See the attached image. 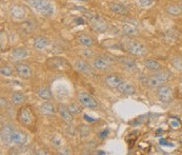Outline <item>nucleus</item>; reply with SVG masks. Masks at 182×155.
<instances>
[{
  "mask_svg": "<svg viewBox=\"0 0 182 155\" xmlns=\"http://www.w3.org/2000/svg\"><path fill=\"white\" fill-rule=\"evenodd\" d=\"M1 141L6 146H22L26 143V135L12 126H4L1 129Z\"/></svg>",
  "mask_w": 182,
  "mask_h": 155,
  "instance_id": "f257e3e1",
  "label": "nucleus"
},
{
  "mask_svg": "<svg viewBox=\"0 0 182 155\" xmlns=\"http://www.w3.org/2000/svg\"><path fill=\"white\" fill-rule=\"evenodd\" d=\"M29 4L44 17H49L54 13V8L49 0H29Z\"/></svg>",
  "mask_w": 182,
  "mask_h": 155,
  "instance_id": "f03ea898",
  "label": "nucleus"
},
{
  "mask_svg": "<svg viewBox=\"0 0 182 155\" xmlns=\"http://www.w3.org/2000/svg\"><path fill=\"white\" fill-rule=\"evenodd\" d=\"M170 79V73L166 71H156V73L153 74L148 78V85L150 88H159L163 85L165 82Z\"/></svg>",
  "mask_w": 182,
  "mask_h": 155,
  "instance_id": "7ed1b4c3",
  "label": "nucleus"
},
{
  "mask_svg": "<svg viewBox=\"0 0 182 155\" xmlns=\"http://www.w3.org/2000/svg\"><path fill=\"white\" fill-rule=\"evenodd\" d=\"M126 50L130 54H132L134 56H144L148 53L146 47L137 40L130 41L126 45Z\"/></svg>",
  "mask_w": 182,
  "mask_h": 155,
  "instance_id": "20e7f679",
  "label": "nucleus"
},
{
  "mask_svg": "<svg viewBox=\"0 0 182 155\" xmlns=\"http://www.w3.org/2000/svg\"><path fill=\"white\" fill-rule=\"evenodd\" d=\"M77 98H78V101L81 103V105L85 107V108H89V109H96L98 107V103H97V100L90 95V94L85 93L83 91H80L78 92L77 94Z\"/></svg>",
  "mask_w": 182,
  "mask_h": 155,
  "instance_id": "39448f33",
  "label": "nucleus"
},
{
  "mask_svg": "<svg viewBox=\"0 0 182 155\" xmlns=\"http://www.w3.org/2000/svg\"><path fill=\"white\" fill-rule=\"evenodd\" d=\"M17 118L18 121L22 123L23 126H30L32 125L33 119H34V114H33L32 110L26 107H22L19 109V111L17 113Z\"/></svg>",
  "mask_w": 182,
  "mask_h": 155,
  "instance_id": "423d86ee",
  "label": "nucleus"
},
{
  "mask_svg": "<svg viewBox=\"0 0 182 155\" xmlns=\"http://www.w3.org/2000/svg\"><path fill=\"white\" fill-rule=\"evenodd\" d=\"M90 24L94 31L98 33H104L109 28V24L99 15H94L90 17Z\"/></svg>",
  "mask_w": 182,
  "mask_h": 155,
  "instance_id": "0eeeda50",
  "label": "nucleus"
},
{
  "mask_svg": "<svg viewBox=\"0 0 182 155\" xmlns=\"http://www.w3.org/2000/svg\"><path fill=\"white\" fill-rule=\"evenodd\" d=\"M93 67L99 71H107L112 68V60L106 56H99L93 60Z\"/></svg>",
  "mask_w": 182,
  "mask_h": 155,
  "instance_id": "6e6552de",
  "label": "nucleus"
},
{
  "mask_svg": "<svg viewBox=\"0 0 182 155\" xmlns=\"http://www.w3.org/2000/svg\"><path fill=\"white\" fill-rule=\"evenodd\" d=\"M46 65L49 68V69H53V70H65L67 67H69V63L65 59L61 58V57H53V58H49V60H46Z\"/></svg>",
  "mask_w": 182,
  "mask_h": 155,
  "instance_id": "1a4fd4ad",
  "label": "nucleus"
},
{
  "mask_svg": "<svg viewBox=\"0 0 182 155\" xmlns=\"http://www.w3.org/2000/svg\"><path fill=\"white\" fill-rule=\"evenodd\" d=\"M157 89H158L157 90V96L162 103H168L173 100V90H172V88L163 85Z\"/></svg>",
  "mask_w": 182,
  "mask_h": 155,
  "instance_id": "9d476101",
  "label": "nucleus"
},
{
  "mask_svg": "<svg viewBox=\"0 0 182 155\" xmlns=\"http://www.w3.org/2000/svg\"><path fill=\"white\" fill-rule=\"evenodd\" d=\"M74 67H75V69L78 71V72L84 74L85 76L92 77L93 75L95 74V72H94V70L92 69V67H91L87 61L82 60V59H77V60H75Z\"/></svg>",
  "mask_w": 182,
  "mask_h": 155,
  "instance_id": "9b49d317",
  "label": "nucleus"
},
{
  "mask_svg": "<svg viewBox=\"0 0 182 155\" xmlns=\"http://www.w3.org/2000/svg\"><path fill=\"white\" fill-rule=\"evenodd\" d=\"M10 15L15 20H23L26 16V11L22 6L19 4H14L10 9Z\"/></svg>",
  "mask_w": 182,
  "mask_h": 155,
  "instance_id": "f8f14e48",
  "label": "nucleus"
},
{
  "mask_svg": "<svg viewBox=\"0 0 182 155\" xmlns=\"http://www.w3.org/2000/svg\"><path fill=\"white\" fill-rule=\"evenodd\" d=\"M16 72H17L18 76L24 79H29L32 76V69L29 65L26 63H17L16 65Z\"/></svg>",
  "mask_w": 182,
  "mask_h": 155,
  "instance_id": "ddd939ff",
  "label": "nucleus"
},
{
  "mask_svg": "<svg viewBox=\"0 0 182 155\" xmlns=\"http://www.w3.org/2000/svg\"><path fill=\"white\" fill-rule=\"evenodd\" d=\"M118 61L119 63L124 68L125 70L130 71V72H135L137 70V65L135 60L128 58L126 56H121V57H118Z\"/></svg>",
  "mask_w": 182,
  "mask_h": 155,
  "instance_id": "4468645a",
  "label": "nucleus"
},
{
  "mask_svg": "<svg viewBox=\"0 0 182 155\" xmlns=\"http://www.w3.org/2000/svg\"><path fill=\"white\" fill-rule=\"evenodd\" d=\"M122 81L123 80L118 74H110V75H106L104 78V82L112 89H117Z\"/></svg>",
  "mask_w": 182,
  "mask_h": 155,
  "instance_id": "2eb2a0df",
  "label": "nucleus"
},
{
  "mask_svg": "<svg viewBox=\"0 0 182 155\" xmlns=\"http://www.w3.org/2000/svg\"><path fill=\"white\" fill-rule=\"evenodd\" d=\"M117 90L120 92L121 94H125V95H133V94L136 93V89L133 85H130L128 82L122 81L119 87L117 88Z\"/></svg>",
  "mask_w": 182,
  "mask_h": 155,
  "instance_id": "dca6fc26",
  "label": "nucleus"
},
{
  "mask_svg": "<svg viewBox=\"0 0 182 155\" xmlns=\"http://www.w3.org/2000/svg\"><path fill=\"white\" fill-rule=\"evenodd\" d=\"M109 8H110V10L112 12L118 15H126L127 13H128L126 8H125L123 4L118 3V2H111L110 4H109Z\"/></svg>",
  "mask_w": 182,
  "mask_h": 155,
  "instance_id": "f3484780",
  "label": "nucleus"
},
{
  "mask_svg": "<svg viewBox=\"0 0 182 155\" xmlns=\"http://www.w3.org/2000/svg\"><path fill=\"white\" fill-rule=\"evenodd\" d=\"M121 31H122V33H123L125 36H128V37L137 36V35H138V33H139L136 26L133 25V24H130V23H124V24H122Z\"/></svg>",
  "mask_w": 182,
  "mask_h": 155,
  "instance_id": "a211bd4d",
  "label": "nucleus"
},
{
  "mask_svg": "<svg viewBox=\"0 0 182 155\" xmlns=\"http://www.w3.org/2000/svg\"><path fill=\"white\" fill-rule=\"evenodd\" d=\"M26 56H27V51L25 49H23V48L14 49L11 53V57L14 60H21V59L25 58Z\"/></svg>",
  "mask_w": 182,
  "mask_h": 155,
  "instance_id": "6ab92c4d",
  "label": "nucleus"
},
{
  "mask_svg": "<svg viewBox=\"0 0 182 155\" xmlns=\"http://www.w3.org/2000/svg\"><path fill=\"white\" fill-rule=\"evenodd\" d=\"M178 36H179V32L176 29L168 30V31H165L163 33V38H164V40L166 42H172V41L174 42V41L178 38Z\"/></svg>",
  "mask_w": 182,
  "mask_h": 155,
  "instance_id": "aec40b11",
  "label": "nucleus"
},
{
  "mask_svg": "<svg viewBox=\"0 0 182 155\" xmlns=\"http://www.w3.org/2000/svg\"><path fill=\"white\" fill-rule=\"evenodd\" d=\"M58 111H59V114H60L61 117L63 118L64 121L69 123V121H72L73 120V114L69 111V109H67V107H64V105H59V107H58Z\"/></svg>",
  "mask_w": 182,
  "mask_h": 155,
  "instance_id": "412c9836",
  "label": "nucleus"
},
{
  "mask_svg": "<svg viewBox=\"0 0 182 155\" xmlns=\"http://www.w3.org/2000/svg\"><path fill=\"white\" fill-rule=\"evenodd\" d=\"M34 48L37 50H43L49 44V41L45 37H36L34 39Z\"/></svg>",
  "mask_w": 182,
  "mask_h": 155,
  "instance_id": "4be33fe9",
  "label": "nucleus"
},
{
  "mask_svg": "<svg viewBox=\"0 0 182 155\" xmlns=\"http://www.w3.org/2000/svg\"><path fill=\"white\" fill-rule=\"evenodd\" d=\"M165 11L171 16H178L182 12L180 6H178L176 3H170V4H168V6H165Z\"/></svg>",
  "mask_w": 182,
  "mask_h": 155,
  "instance_id": "5701e85b",
  "label": "nucleus"
},
{
  "mask_svg": "<svg viewBox=\"0 0 182 155\" xmlns=\"http://www.w3.org/2000/svg\"><path fill=\"white\" fill-rule=\"evenodd\" d=\"M143 65L144 67L150 71H160L161 70V65L159 62L154 60V59H145L143 61Z\"/></svg>",
  "mask_w": 182,
  "mask_h": 155,
  "instance_id": "b1692460",
  "label": "nucleus"
},
{
  "mask_svg": "<svg viewBox=\"0 0 182 155\" xmlns=\"http://www.w3.org/2000/svg\"><path fill=\"white\" fill-rule=\"evenodd\" d=\"M11 101L13 105H20L25 101V96H24V94L20 93V92H15L11 97Z\"/></svg>",
  "mask_w": 182,
  "mask_h": 155,
  "instance_id": "393cba45",
  "label": "nucleus"
},
{
  "mask_svg": "<svg viewBox=\"0 0 182 155\" xmlns=\"http://www.w3.org/2000/svg\"><path fill=\"white\" fill-rule=\"evenodd\" d=\"M40 111L43 113L44 115H52L55 113V107L51 103H43L40 105Z\"/></svg>",
  "mask_w": 182,
  "mask_h": 155,
  "instance_id": "a878e982",
  "label": "nucleus"
},
{
  "mask_svg": "<svg viewBox=\"0 0 182 155\" xmlns=\"http://www.w3.org/2000/svg\"><path fill=\"white\" fill-rule=\"evenodd\" d=\"M37 95L42 99L49 100L52 98V93L47 88H39L37 90Z\"/></svg>",
  "mask_w": 182,
  "mask_h": 155,
  "instance_id": "bb28decb",
  "label": "nucleus"
},
{
  "mask_svg": "<svg viewBox=\"0 0 182 155\" xmlns=\"http://www.w3.org/2000/svg\"><path fill=\"white\" fill-rule=\"evenodd\" d=\"M78 42L81 44H83V45H85V47H91V45L94 43L92 37H90V36L87 35V34H81L78 37Z\"/></svg>",
  "mask_w": 182,
  "mask_h": 155,
  "instance_id": "cd10ccee",
  "label": "nucleus"
},
{
  "mask_svg": "<svg viewBox=\"0 0 182 155\" xmlns=\"http://www.w3.org/2000/svg\"><path fill=\"white\" fill-rule=\"evenodd\" d=\"M0 73H1V75L2 76H12V74H13V71H12V69L10 67H8V65H2L1 67V69H0Z\"/></svg>",
  "mask_w": 182,
  "mask_h": 155,
  "instance_id": "c85d7f7f",
  "label": "nucleus"
},
{
  "mask_svg": "<svg viewBox=\"0 0 182 155\" xmlns=\"http://www.w3.org/2000/svg\"><path fill=\"white\" fill-rule=\"evenodd\" d=\"M69 109V111L72 113V114H78L81 112V109L78 105H76V103H71V105L67 107Z\"/></svg>",
  "mask_w": 182,
  "mask_h": 155,
  "instance_id": "c756f323",
  "label": "nucleus"
},
{
  "mask_svg": "<svg viewBox=\"0 0 182 155\" xmlns=\"http://www.w3.org/2000/svg\"><path fill=\"white\" fill-rule=\"evenodd\" d=\"M172 63L177 70L182 71V58H179V57H175V58L172 60Z\"/></svg>",
  "mask_w": 182,
  "mask_h": 155,
  "instance_id": "7c9ffc66",
  "label": "nucleus"
},
{
  "mask_svg": "<svg viewBox=\"0 0 182 155\" xmlns=\"http://www.w3.org/2000/svg\"><path fill=\"white\" fill-rule=\"evenodd\" d=\"M81 55L83 56L84 58H92L93 56H94V52H92L89 49H83V50L81 51Z\"/></svg>",
  "mask_w": 182,
  "mask_h": 155,
  "instance_id": "2f4dec72",
  "label": "nucleus"
},
{
  "mask_svg": "<svg viewBox=\"0 0 182 155\" xmlns=\"http://www.w3.org/2000/svg\"><path fill=\"white\" fill-rule=\"evenodd\" d=\"M138 1L142 6H148L154 2V0H138Z\"/></svg>",
  "mask_w": 182,
  "mask_h": 155,
  "instance_id": "473e14b6",
  "label": "nucleus"
},
{
  "mask_svg": "<svg viewBox=\"0 0 182 155\" xmlns=\"http://www.w3.org/2000/svg\"><path fill=\"white\" fill-rule=\"evenodd\" d=\"M77 24H84V19L82 17H77L75 18V20H74Z\"/></svg>",
  "mask_w": 182,
  "mask_h": 155,
  "instance_id": "72a5a7b5",
  "label": "nucleus"
},
{
  "mask_svg": "<svg viewBox=\"0 0 182 155\" xmlns=\"http://www.w3.org/2000/svg\"><path fill=\"white\" fill-rule=\"evenodd\" d=\"M160 145H162V146H168V147H172V146H173L172 143H168V141H163V139H161V141H160Z\"/></svg>",
  "mask_w": 182,
  "mask_h": 155,
  "instance_id": "f704fd0d",
  "label": "nucleus"
},
{
  "mask_svg": "<svg viewBox=\"0 0 182 155\" xmlns=\"http://www.w3.org/2000/svg\"><path fill=\"white\" fill-rule=\"evenodd\" d=\"M171 125H172V127H174V128H178V127H179V123L176 121V120H173V121L171 123Z\"/></svg>",
  "mask_w": 182,
  "mask_h": 155,
  "instance_id": "c9c22d12",
  "label": "nucleus"
},
{
  "mask_svg": "<svg viewBox=\"0 0 182 155\" xmlns=\"http://www.w3.org/2000/svg\"><path fill=\"white\" fill-rule=\"evenodd\" d=\"M84 118H85L87 121H95V119H92V118H90V117L87 116V115H84Z\"/></svg>",
  "mask_w": 182,
  "mask_h": 155,
  "instance_id": "e433bc0d",
  "label": "nucleus"
},
{
  "mask_svg": "<svg viewBox=\"0 0 182 155\" xmlns=\"http://www.w3.org/2000/svg\"><path fill=\"white\" fill-rule=\"evenodd\" d=\"M79 1H89V0H79Z\"/></svg>",
  "mask_w": 182,
  "mask_h": 155,
  "instance_id": "4c0bfd02",
  "label": "nucleus"
},
{
  "mask_svg": "<svg viewBox=\"0 0 182 155\" xmlns=\"http://www.w3.org/2000/svg\"><path fill=\"white\" fill-rule=\"evenodd\" d=\"M180 8H181V10H182V3H181V4H180Z\"/></svg>",
  "mask_w": 182,
  "mask_h": 155,
  "instance_id": "58836bf2",
  "label": "nucleus"
},
{
  "mask_svg": "<svg viewBox=\"0 0 182 155\" xmlns=\"http://www.w3.org/2000/svg\"><path fill=\"white\" fill-rule=\"evenodd\" d=\"M181 56H182V53H181Z\"/></svg>",
  "mask_w": 182,
  "mask_h": 155,
  "instance_id": "ea45409f",
  "label": "nucleus"
}]
</instances>
